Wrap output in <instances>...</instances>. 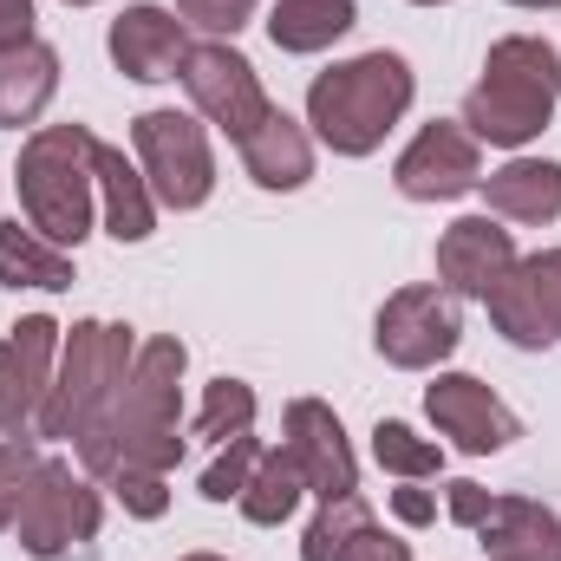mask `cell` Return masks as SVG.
I'll return each mask as SVG.
<instances>
[{
	"mask_svg": "<svg viewBox=\"0 0 561 561\" xmlns=\"http://www.w3.org/2000/svg\"><path fill=\"white\" fill-rule=\"evenodd\" d=\"M183 366H190V346L176 333H157L144 340L131 373L118 379V392L105 399V412L85 424L72 444H79V463L92 483H112L125 470H150V477H170L183 463Z\"/></svg>",
	"mask_w": 561,
	"mask_h": 561,
	"instance_id": "1",
	"label": "cell"
},
{
	"mask_svg": "<svg viewBox=\"0 0 561 561\" xmlns=\"http://www.w3.org/2000/svg\"><path fill=\"white\" fill-rule=\"evenodd\" d=\"M412 99H419V79H412L405 53L379 46V53L327 66L307 85V125L333 157H373L392 138V125L412 112Z\"/></svg>",
	"mask_w": 561,
	"mask_h": 561,
	"instance_id": "2",
	"label": "cell"
},
{
	"mask_svg": "<svg viewBox=\"0 0 561 561\" xmlns=\"http://www.w3.org/2000/svg\"><path fill=\"white\" fill-rule=\"evenodd\" d=\"M561 99V53L536 33H510L490 46L483 59V79L463 92V131L477 144H496V150H523L549 131Z\"/></svg>",
	"mask_w": 561,
	"mask_h": 561,
	"instance_id": "3",
	"label": "cell"
},
{
	"mask_svg": "<svg viewBox=\"0 0 561 561\" xmlns=\"http://www.w3.org/2000/svg\"><path fill=\"white\" fill-rule=\"evenodd\" d=\"M99 138L85 125H39L20 144V216L59 249H79L99 216V170H92Z\"/></svg>",
	"mask_w": 561,
	"mask_h": 561,
	"instance_id": "4",
	"label": "cell"
},
{
	"mask_svg": "<svg viewBox=\"0 0 561 561\" xmlns=\"http://www.w3.org/2000/svg\"><path fill=\"white\" fill-rule=\"evenodd\" d=\"M138 359V333L125 320H72L59 340V373L39 405V437H79L85 424L105 412L118 379Z\"/></svg>",
	"mask_w": 561,
	"mask_h": 561,
	"instance_id": "5",
	"label": "cell"
},
{
	"mask_svg": "<svg viewBox=\"0 0 561 561\" xmlns=\"http://www.w3.org/2000/svg\"><path fill=\"white\" fill-rule=\"evenodd\" d=\"M105 523V503L92 490V477H79L59 457H39V470L20 490V516H13V542L33 561H59L72 549H85Z\"/></svg>",
	"mask_w": 561,
	"mask_h": 561,
	"instance_id": "6",
	"label": "cell"
},
{
	"mask_svg": "<svg viewBox=\"0 0 561 561\" xmlns=\"http://www.w3.org/2000/svg\"><path fill=\"white\" fill-rule=\"evenodd\" d=\"M131 150H138V170L157 196V209H203L209 190H216V157H209V131L190 118V112H138L131 118Z\"/></svg>",
	"mask_w": 561,
	"mask_h": 561,
	"instance_id": "7",
	"label": "cell"
},
{
	"mask_svg": "<svg viewBox=\"0 0 561 561\" xmlns=\"http://www.w3.org/2000/svg\"><path fill=\"white\" fill-rule=\"evenodd\" d=\"M444 510L477 536L490 561H561V516L536 496H490L483 483L457 477L444 483Z\"/></svg>",
	"mask_w": 561,
	"mask_h": 561,
	"instance_id": "8",
	"label": "cell"
},
{
	"mask_svg": "<svg viewBox=\"0 0 561 561\" xmlns=\"http://www.w3.org/2000/svg\"><path fill=\"white\" fill-rule=\"evenodd\" d=\"M457 340H463V313H457V294H444L437 280H412V287L386 294V307L373 320V346L399 373L444 366L457 353Z\"/></svg>",
	"mask_w": 561,
	"mask_h": 561,
	"instance_id": "9",
	"label": "cell"
},
{
	"mask_svg": "<svg viewBox=\"0 0 561 561\" xmlns=\"http://www.w3.org/2000/svg\"><path fill=\"white\" fill-rule=\"evenodd\" d=\"M183 92H190L196 118H209L216 131H229L236 144L275 112L268 92H262V72H255L229 39H203V46H190V59H183Z\"/></svg>",
	"mask_w": 561,
	"mask_h": 561,
	"instance_id": "10",
	"label": "cell"
},
{
	"mask_svg": "<svg viewBox=\"0 0 561 561\" xmlns=\"http://www.w3.org/2000/svg\"><path fill=\"white\" fill-rule=\"evenodd\" d=\"M66 327L53 313H26L0 333V437H39V405L53 392Z\"/></svg>",
	"mask_w": 561,
	"mask_h": 561,
	"instance_id": "11",
	"label": "cell"
},
{
	"mask_svg": "<svg viewBox=\"0 0 561 561\" xmlns=\"http://www.w3.org/2000/svg\"><path fill=\"white\" fill-rule=\"evenodd\" d=\"M490 320L510 346L523 353H542L561 340V249L542 255H516V268L490 287Z\"/></svg>",
	"mask_w": 561,
	"mask_h": 561,
	"instance_id": "12",
	"label": "cell"
},
{
	"mask_svg": "<svg viewBox=\"0 0 561 561\" xmlns=\"http://www.w3.org/2000/svg\"><path fill=\"white\" fill-rule=\"evenodd\" d=\"M392 183H399L405 203H457V196H470L483 183V150H477V138L463 125L431 118L419 138L399 150Z\"/></svg>",
	"mask_w": 561,
	"mask_h": 561,
	"instance_id": "13",
	"label": "cell"
},
{
	"mask_svg": "<svg viewBox=\"0 0 561 561\" xmlns=\"http://www.w3.org/2000/svg\"><path fill=\"white\" fill-rule=\"evenodd\" d=\"M424 412L437 424V437H450V450H463V457H490L523 437V419L470 373H437L424 386Z\"/></svg>",
	"mask_w": 561,
	"mask_h": 561,
	"instance_id": "14",
	"label": "cell"
},
{
	"mask_svg": "<svg viewBox=\"0 0 561 561\" xmlns=\"http://www.w3.org/2000/svg\"><path fill=\"white\" fill-rule=\"evenodd\" d=\"M280 444H287V457L300 463L307 496L333 503V496H353V490H359V457H353L346 424H340L333 405H320V399H294V405L280 412Z\"/></svg>",
	"mask_w": 561,
	"mask_h": 561,
	"instance_id": "15",
	"label": "cell"
},
{
	"mask_svg": "<svg viewBox=\"0 0 561 561\" xmlns=\"http://www.w3.org/2000/svg\"><path fill=\"white\" fill-rule=\"evenodd\" d=\"M516 268V236L496 216H457L437 236V287L457 300H490V287Z\"/></svg>",
	"mask_w": 561,
	"mask_h": 561,
	"instance_id": "16",
	"label": "cell"
},
{
	"mask_svg": "<svg viewBox=\"0 0 561 561\" xmlns=\"http://www.w3.org/2000/svg\"><path fill=\"white\" fill-rule=\"evenodd\" d=\"M105 46H112V66H118L125 79H138V85L183 79V59H190V33H183V20H176L170 7H157V0L125 7V13L112 20Z\"/></svg>",
	"mask_w": 561,
	"mask_h": 561,
	"instance_id": "17",
	"label": "cell"
},
{
	"mask_svg": "<svg viewBox=\"0 0 561 561\" xmlns=\"http://www.w3.org/2000/svg\"><path fill=\"white\" fill-rule=\"evenodd\" d=\"M300 561H412V542H399L392 529H379V516L353 490V496L320 503V516L300 536Z\"/></svg>",
	"mask_w": 561,
	"mask_h": 561,
	"instance_id": "18",
	"label": "cell"
},
{
	"mask_svg": "<svg viewBox=\"0 0 561 561\" xmlns=\"http://www.w3.org/2000/svg\"><path fill=\"white\" fill-rule=\"evenodd\" d=\"M477 190H483V203H490L496 222H561V163L556 157H510Z\"/></svg>",
	"mask_w": 561,
	"mask_h": 561,
	"instance_id": "19",
	"label": "cell"
},
{
	"mask_svg": "<svg viewBox=\"0 0 561 561\" xmlns=\"http://www.w3.org/2000/svg\"><path fill=\"white\" fill-rule=\"evenodd\" d=\"M92 170H99V216H105V236H112V242H150V229H157V196H150L144 170L118 150V144H99V150H92Z\"/></svg>",
	"mask_w": 561,
	"mask_h": 561,
	"instance_id": "20",
	"label": "cell"
},
{
	"mask_svg": "<svg viewBox=\"0 0 561 561\" xmlns=\"http://www.w3.org/2000/svg\"><path fill=\"white\" fill-rule=\"evenodd\" d=\"M242 170L262 183V190H307V176H313V138H307V125L300 118H287V112H268L249 138H242Z\"/></svg>",
	"mask_w": 561,
	"mask_h": 561,
	"instance_id": "21",
	"label": "cell"
},
{
	"mask_svg": "<svg viewBox=\"0 0 561 561\" xmlns=\"http://www.w3.org/2000/svg\"><path fill=\"white\" fill-rule=\"evenodd\" d=\"M59 92V53L46 39H26V46H7L0 53V131H20L33 125Z\"/></svg>",
	"mask_w": 561,
	"mask_h": 561,
	"instance_id": "22",
	"label": "cell"
},
{
	"mask_svg": "<svg viewBox=\"0 0 561 561\" xmlns=\"http://www.w3.org/2000/svg\"><path fill=\"white\" fill-rule=\"evenodd\" d=\"M72 255L59 242H46L39 229H26L20 216L0 222V287H39V294H66L72 287Z\"/></svg>",
	"mask_w": 561,
	"mask_h": 561,
	"instance_id": "23",
	"label": "cell"
},
{
	"mask_svg": "<svg viewBox=\"0 0 561 561\" xmlns=\"http://www.w3.org/2000/svg\"><path fill=\"white\" fill-rule=\"evenodd\" d=\"M353 26H359L353 0H275V13H268V39L280 53H327Z\"/></svg>",
	"mask_w": 561,
	"mask_h": 561,
	"instance_id": "24",
	"label": "cell"
},
{
	"mask_svg": "<svg viewBox=\"0 0 561 561\" xmlns=\"http://www.w3.org/2000/svg\"><path fill=\"white\" fill-rule=\"evenodd\" d=\"M300 496H307L300 463H294L287 444H280V450H262V463H255V477H249V490H242L236 503H242V516H249L255 529H280V523L300 510Z\"/></svg>",
	"mask_w": 561,
	"mask_h": 561,
	"instance_id": "25",
	"label": "cell"
},
{
	"mask_svg": "<svg viewBox=\"0 0 561 561\" xmlns=\"http://www.w3.org/2000/svg\"><path fill=\"white\" fill-rule=\"evenodd\" d=\"M373 457H379L392 477H405V483H424V477H437V470H444V444L419 437L412 424H399V419L373 424Z\"/></svg>",
	"mask_w": 561,
	"mask_h": 561,
	"instance_id": "26",
	"label": "cell"
},
{
	"mask_svg": "<svg viewBox=\"0 0 561 561\" xmlns=\"http://www.w3.org/2000/svg\"><path fill=\"white\" fill-rule=\"evenodd\" d=\"M242 431H255V386H242V379H216V386L203 392L196 437L229 444V437H242Z\"/></svg>",
	"mask_w": 561,
	"mask_h": 561,
	"instance_id": "27",
	"label": "cell"
},
{
	"mask_svg": "<svg viewBox=\"0 0 561 561\" xmlns=\"http://www.w3.org/2000/svg\"><path fill=\"white\" fill-rule=\"evenodd\" d=\"M262 450H268V444H262L255 431H242V437H229V444L216 450V463L203 470V496H209V503H236V496L249 490V477H255V463H262Z\"/></svg>",
	"mask_w": 561,
	"mask_h": 561,
	"instance_id": "28",
	"label": "cell"
},
{
	"mask_svg": "<svg viewBox=\"0 0 561 561\" xmlns=\"http://www.w3.org/2000/svg\"><path fill=\"white\" fill-rule=\"evenodd\" d=\"M33 470H39L33 437H0V529H13V516H20V490H26Z\"/></svg>",
	"mask_w": 561,
	"mask_h": 561,
	"instance_id": "29",
	"label": "cell"
},
{
	"mask_svg": "<svg viewBox=\"0 0 561 561\" xmlns=\"http://www.w3.org/2000/svg\"><path fill=\"white\" fill-rule=\"evenodd\" d=\"M176 20L183 26H203L209 39H236L255 20V0H176Z\"/></svg>",
	"mask_w": 561,
	"mask_h": 561,
	"instance_id": "30",
	"label": "cell"
},
{
	"mask_svg": "<svg viewBox=\"0 0 561 561\" xmlns=\"http://www.w3.org/2000/svg\"><path fill=\"white\" fill-rule=\"evenodd\" d=\"M105 490H112L138 523H157V516L170 510V477H150V470H125V477H112Z\"/></svg>",
	"mask_w": 561,
	"mask_h": 561,
	"instance_id": "31",
	"label": "cell"
},
{
	"mask_svg": "<svg viewBox=\"0 0 561 561\" xmlns=\"http://www.w3.org/2000/svg\"><path fill=\"white\" fill-rule=\"evenodd\" d=\"M33 39V0H0V53Z\"/></svg>",
	"mask_w": 561,
	"mask_h": 561,
	"instance_id": "32",
	"label": "cell"
},
{
	"mask_svg": "<svg viewBox=\"0 0 561 561\" xmlns=\"http://www.w3.org/2000/svg\"><path fill=\"white\" fill-rule=\"evenodd\" d=\"M392 510H399L405 523H431V516H437V503H431L424 490H399V496H392Z\"/></svg>",
	"mask_w": 561,
	"mask_h": 561,
	"instance_id": "33",
	"label": "cell"
},
{
	"mask_svg": "<svg viewBox=\"0 0 561 561\" xmlns=\"http://www.w3.org/2000/svg\"><path fill=\"white\" fill-rule=\"evenodd\" d=\"M510 7H529V13H549V7H561V0H510Z\"/></svg>",
	"mask_w": 561,
	"mask_h": 561,
	"instance_id": "34",
	"label": "cell"
},
{
	"mask_svg": "<svg viewBox=\"0 0 561 561\" xmlns=\"http://www.w3.org/2000/svg\"><path fill=\"white\" fill-rule=\"evenodd\" d=\"M176 561H229V556H209V549H196V556H176Z\"/></svg>",
	"mask_w": 561,
	"mask_h": 561,
	"instance_id": "35",
	"label": "cell"
},
{
	"mask_svg": "<svg viewBox=\"0 0 561 561\" xmlns=\"http://www.w3.org/2000/svg\"><path fill=\"white\" fill-rule=\"evenodd\" d=\"M412 7H444V0H412Z\"/></svg>",
	"mask_w": 561,
	"mask_h": 561,
	"instance_id": "36",
	"label": "cell"
},
{
	"mask_svg": "<svg viewBox=\"0 0 561 561\" xmlns=\"http://www.w3.org/2000/svg\"><path fill=\"white\" fill-rule=\"evenodd\" d=\"M66 7H92V0H66Z\"/></svg>",
	"mask_w": 561,
	"mask_h": 561,
	"instance_id": "37",
	"label": "cell"
}]
</instances>
